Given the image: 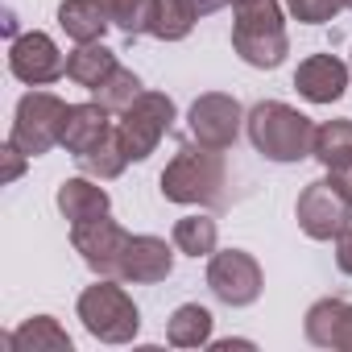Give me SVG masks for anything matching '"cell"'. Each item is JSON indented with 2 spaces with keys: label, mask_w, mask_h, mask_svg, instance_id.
<instances>
[{
  "label": "cell",
  "mask_w": 352,
  "mask_h": 352,
  "mask_svg": "<svg viewBox=\"0 0 352 352\" xmlns=\"http://www.w3.org/2000/svg\"><path fill=\"white\" fill-rule=\"evenodd\" d=\"M162 199L179 208H220L228 204V166L220 149L183 145L162 170Z\"/></svg>",
  "instance_id": "1"
},
{
  "label": "cell",
  "mask_w": 352,
  "mask_h": 352,
  "mask_svg": "<svg viewBox=\"0 0 352 352\" xmlns=\"http://www.w3.org/2000/svg\"><path fill=\"white\" fill-rule=\"evenodd\" d=\"M232 5V50L257 71H274L290 54L286 21L278 0H228Z\"/></svg>",
  "instance_id": "2"
},
{
  "label": "cell",
  "mask_w": 352,
  "mask_h": 352,
  "mask_svg": "<svg viewBox=\"0 0 352 352\" xmlns=\"http://www.w3.org/2000/svg\"><path fill=\"white\" fill-rule=\"evenodd\" d=\"M245 129H249V141L261 157L270 162H302L311 157L315 149V120L302 116L298 108L282 104V100H261L249 108L245 116Z\"/></svg>",
  "instance_id": "3"
},
{
  "label": "cell",
  "mask_w": 352,
  "mask_h": 352,
  "mask_svg": "<svg viewBox=\"0 0 352 352\" xmlns=\"http://www.w3.org/2000/svg\"><path fill=\"white\" fill-rule=\"evenodd\" d=\"M87 336H96L100 344H129L141 331V311L129 298V290L120 286V278H100L96 286H87L75 302Z\"/></svg>",
  "instance_id": "4"
},
{
  "label": "cell",
  "mask_w": 352,
  "mask_h": 352,
  "mask_svg": "<svg viewBox=\"0 0 352 352\" xmlns=\"http://www.w3.org/2000/svg\"><path fill=\"white\" fill-rule=\"evenodd\" d=\"M298 228L311 241H336L344 228H352V187L340 179V174H323V179L307 183L298 204H294Z\"/></svg>",
  "instance_id": "5"
},
{
  "label": "cell",
  "mask_w": 352,
  "mask_h": 352,
  "mask_svg": "<svg viewBox=\"0 0 352 352\" xmlns=\"http://www.w3.org/2000/svg\"><path fill=\"white\" fill-rule=\"evenodd\" d=\"M67 100L54 96V91H30L21 96L17 112H13V129H9V141L30 153V157H42L50 145L63 141V120H67Z\"/></svg>",
  "instance_id": "6"
},
{
  "label": "cell",
  "mask_w": 352,
  "mask_h": 352,
  "mask_svg": "<svg viewBox=\"0 0 352 352\" xmlns=\"http://www.w3.org/2000/svg\"><path fill=\"white\" fill-rule=\"evenodd\" d=\"M170 124H174V100L166 91H141L137 104L120 112V124L116 129L124 137L129 157L133 162H145L157 149V141L170 133Z\"/></svg>",
  "instance_id": "7"
},
{
  "label": "cell",
  "mask_w": 352,
  "mask_h": 352,
  "mask_svg": "<svg viewBox=\"0 0 352 352\" xmlns=\"http://www.w3.org/2000/svg\"><path fill=\"white\" fill-rule=\"evenodd\" d=\"M129 236L133 232H124L112 216H96V220L71 224V245H75V253L83 257V265L96 278H120V261H124Z\"/></svg>",
  "instance_id": "8"
},
{
  "label": "cell",
  "mask_w": 352,
  "mask_h": 352,
  "mask_svg": "<svg viewBox=\"0 0 352 352\" xmlns=\"http://www.w3.org/2000/svg\"><path fill=\"white\" fill-rule=\"evenodd\" d=\"M208 286L228 307H253L261 298L265 278H261V265L253 253L224 249V253H212V261H208Z\"/></svg>",
  "instance_id": "9"
},
{
  "label": "cell",
  "mask_w": 352,
  "mask_h": 352,
  "mask_svg": "<svg viewBox=\"0 0 352 352\" xmlns=\"http://www.w3.org/2000/svg\"><path fill=\"white\" fill-rule=\"evenodd\" d=\"M245 116H249V112L236 104V96L208 91V96H199V100L191 104V112H187V129H191V137H195L199 145L224 153V149L236 145Z\"/></svg>",
  "instance_id": "10"
},
{
  "label": "cell",
  "mask_w": 352,
  "mask_h": 352,
  "mask_svg": "<svg viewBox=\"0 0 352 352\" xmlns=\"http://www.w3.org/2000/svg\"><path fill=\"white\" fill-rule=\"evenodd\" d=\"M9 71H13V79H21L30 87H46V83H58L67 75V58L50 34L30 30V34H17L9 42Z\"/></svg>",
  "instance_id": "11"
},
{
  "label": "cell",
  "mask_w": 352,
  "mask_h": 352,
  "mask_svg": "<svg viewBox=\"0 0 352 352\" xmlns=\"http://www.w3.org/2000/svg\"><path fill=\"white\" fill-rule=\"evenodd\" d=\"M348 79H352V71H348V63H340L336 54H311V58H302L298 71H294L298 96L311 100V104H336V100L348 91Z\"/></svg>",
  "instance_id": "12"
},
{
  "label": "cell",
  "mask_w": 352,
  "mask_h": 352,
  "mask_svg": "<svg viewBox=\"0 0 352 352\" xmlns=\"http://www.w3.org/2000/svg\"><path fill=\"white\" fill-rule=\"evenodd\" d=\"M170 270H174V249L162 236H129V249L120 261V282L153 286V282H166Z\"/></svg>",
  "instance_id": "13"
},
{
  "label": "cell",
  "mask_w": 352,
  "mask_h": 352,
  "mask_svg": "<svg viewBox=\"0 0 352 352\" xmlns=\"http://www.w3.org/2000/svg\"><path fill=\"white\" fill-rule=\"evenodd\" d=\"M116 124L108 120V108L100 104V100H91V104H71L67 108V120H63V149L71 153V157H83L91 145H100L108 133H112Z\"/></svg>",
  "instance_id": "14"
},
{
  "label": "cell",
  "mask_w": 352,
  "mask_h": 352,
  "mask_svg": "<svg viewBox=\"0 0 352 352\" xmlns=\"http://www.w3.org/2000/svg\"><path fill=\"white\" fill-rule=\"evenodd\" d=\"M58 25H63V34H67L75 46L100 42L104 30L112 25L108 0H63V5H58Z\"/></svg>",
  "instance_id": "15"
},
{
  "label": "cell",
  "mask_w": 352,
  "mask_h": 352,
  "mask_svg": "<svg viewBox=\"0 0 352 352\" xmlns=\"http://www.w3.org/2000/svg\"><path fill=\"white\" fill-rule=\"evenodd\" d=\"M311 157H319L323 170L340 174V179L352 187V120H323V124H315Z\"/></svg>",
  "instance_id": "16"
},
{
  "label": "cell",
  "mask_w": 352,
  "mask_h": 352,
  "mask_svg": "<svg viewBox=\"0 0 352 352\" xmlns=\"http://www.w3.org/2000/svg\"><path fill=\"white\" fill-rule=\"evenodd\" d=\"M58 212L71 220V224H79V220H96V216H108L112 212V199H108V191L100 187V179H67L63 187H58Z\"/></svg>",
  "instance_id": "17"
},
{
  "label": "cell",
  "mask_w": 352,
  "mask_h": 352,
  "mask_svg": "<svg viewBox=\"0 0 352 352\" xmlns=\"http://www.w3.org/2000/svg\"><path fill=\"white\" fill-rule=\"evenodd\" d=\"M5 348H13V352H42V348L71 352V336H67V327H58L54 315H30L17 331L5 336Z\"/></svg>",
  "instance_id": "18"
},
{
  "label": "cell",
  "mask_w": 352,
  "mask_h": 352,
  "mask_svg": "<svg viewBox=\"0 0 352 352\" xmlns=\"http://www.w3.org/2000/svg\"><path fill=\"white\" fill-rule=\"evenodd\" d=\"M116 67H120V63H116V54H112L104 42H83V46H75V50L67 54V79L79 83V87H87V91H96Z\"/></svg>",
  "instance_id": "19"
},
{
  "label": "cell",
  "mask_w": 352,
  "mask_h": 352,
  "mask_svg": "<svg viewBox=\"0 0 352 352\" xmlns=\"http://www.w3.org/2000/svg\"><path fill=\"white\" fill-rule=\"evenodd\" d=\"M212 311L208 307H199V302H183L179 311L170 315V323H166V340L174 344V348H204V344H212Z\"/></svg>",
  "instance_id": "20"
},
{
  "label": "cell",
  "mask_w": 352,
  "mask_h": 352,
  "mask_svg": "<svg viewBox=\"0 0 352 352\" xmlns=\"http://www.w3.org/2000/svg\"><path fill=\"white\" fill-rule=\"evenodd\" d=\"M79 162V170L83 174H91V179H100V183H108V179H120L124 174V166L133 162L129 157V149H124V137H120V129H112L100 145H91L83 157H75Z\"/></svg>",
  "instance_id": "21"
},
{
  "label": "cell",
  "mask_w": 352,
  "mask_h": 352,
  "mask_svg": "<svg viewBox=\"0 0 352 352\" xmlns=\"http://www.w3.org/2000/svg\"><path fill=\"white\" fill-rule=\"evenodd\" d=\"M170 241H174V249L187 253V257H212L216 241H220V228H216V220L208 212H191V216H183L179 224H174Z\"/></svg>",
  "instance_id": "22"
},
{
  "label": "cell",
  "mask_w": 352,
  "mask_h": 352,
  "mask_svg": "<svg viewBox=\"0 0 352 352\" xmlns=\"http://www.w3.org/2000/svg\"><path fill=\"white\" fill-rule=\"evenodd\" d=\"M344 298H319L311 302L307 319H302V331L315 348H336V331H340V315H344Z\"/></svg>",
  "instance_id": "23"
},
{
  "label": "cell",
  "mask_w": 352,
  "mask_h": 352,
  "mask_svg": "<svg viewBox=\"0 0 352 352\" xmlns=\"http://www.w3.org/2000/svg\"><path fill=\"white\" fill-rule=\"evenodd\" d=\"M157 5L162 0H108V13H112V25L124 38H141V34H149V25L157 17Z\"/></svg>",
  "instance_id": "24"
},
{
  "label": "cell",
  "mask_w": 352,
  "mask_h": 352,
  "mask_svg": "<svg viewBox=\"0 0 352 352\" xmlns=\"http://www.w3.org/2000/svg\"><path fill=\"white\" fill-rule=\"evenodd\" d=\"M141 91H145V87H141V79H137L129 67H116V71H112V75H108L91 96H96L108 112H124V108H133V104H137V96H141Z\"/></svg>",
  "instance_id": "25"
},
{
  "label": "cell",
  "mask_w": 352,
  "mask_h": 352,
  "mask_svg": "<svg viewBox=\"0 0 352 352\" xmlns=\"http://www.w3.org/2000/svg\"><path fill=\"white\" fill-rule=\"evenodd\" d=\"M191 30H195V17L183 9V0H162L157 17L149 25V38H157V42H183Z\"/></svg>",
  "instance_id": "26"
},
{
  "label": "cell",
  "mask_w": 352,
  "mask_h": 352,
  "mask_svg": "<svg viewBox=\"0 0 352 352\" xmlns=\"http://www.w3.org/2000/svg\"><path fill=\"white\" fill-rule=\"evenodd\" d=\"M348 9V0H286V13L302 25H327Z\"/></svg>",
  "instance_id": "27"
},
{
  "label": "cell",
  "mask_w": 352,
  "mask_h": 352,
  "mask_svg": "<svg viewBox=\"0 0 352 352\" xmlns=\"http://www.w3.org/2000/svg\"><path fill=\"white\" fill-rule=\"evenodd\" d=\"M25 157H30V153H21L13 141L5 145V183H17V179H21V170H25Z\"/></svg>",
  "instance_id": "28"
},
{
  "label": "cell",
  "mask_w": 352,
  "mask_h": 352,
  "mask_svg": "<svg viewBox=\"0 0 352 352\" xmlns=\"http://www.w3.org/2000/svg\"><path fill=\"white\" fill-rule=\"evenodd\" d=\"M336 265H340V274L352 278V228H344L336 236Z\"/></svg>",
  "instance_id": "29"
},
{
  "label": "cell",
  "mask_w": 352,
  "mask_h": 352,
  "mask_svg": "<svg viewBox=\"0 0 352 352\" xmlns=\"http://www.w3.org/2000/svg\"><path fill=\"white\" fill-rule=\"evenodd\" d=\"M228 5V0H183V9L195 17V21H204V17H212V13H220Z\"/></svg>",
  "instance_id": "30"
},
{
  "label": "cell",
  "mask_w": 352,
  "mask_h": 352,
  "mask_svg": "<svg viewBox=\"0 0 352 352\" xmlns=\"http://www.w3.org/2000/svg\"><path fill=\"white\" fill-rule=\"evenodd\" d=\"M348 9H352V0H348Z\"/></svg>",
  "instance_id": "31"
}]
</instances>
